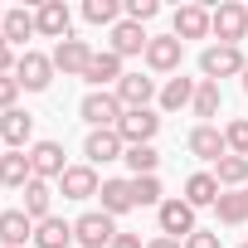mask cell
I'll use <instances>...</instances> for the list:
<instances>
[{
    "label": "cell",
    "mask_w": 248,
    "mask_h": 248,
    "mask_svg": "<svg viewBox=\"0 0 248 248\" xmlns=\"http://www.w3.org/2000/svg\"><path fill=\"white\" fill-rule=\"evenodd\" d=\"M59 190H63V200H93V195L102 190V180H97L93 166H68V170L59 175Z\"/></svg>",
    "instance_id": "11"
},
{
    "label": "cell",
    "mask_w": 248,
    "mask_h": 248,
    "mask_svg": "<svg viewBox=\"0 0 248 248\" xmlns=\"http://www.w3.org/2000/svg\"><path fill=\"white\" fill-rule=\"evenodd\" d=\"M0 25H5V10H0Z\"/></svg>",
    "instance_id": "42"
},
{
    "label": "cell",
    "mask_w": 248,
    "mask_h": 248,
    "mask_svg": "<svg viewBox=\"0 0 248 248\" xmlns=\"http://www.w3.org/2000/svg\"><path fill=\"white\" fill-rule=\"evenodd\" d=\"M185 248H219V233H209V229H195V233L185 238Z\"/></svg>",
    "instance_id": "38"
},
{
    "label": "cell",
    "mask_w": 248,
    "mask_h": 248,
    "mask_svg": "<svg viewBox=\"0 0 248 248\" xmlns=\"http://www.w3.org/2000/svg\"><path fill=\"white\" fill-rule=\"evenodd\" d=\"M161 132V117L151 112V107H137V112H122V122H117V137L127 141V146H151V137Z\"/></svg>",
    "instance_id": "3"
},
{
    "label": "cell",
    "mask_w": 248,
    "mask_h": 248,
    "mask_svg": "<svg viewBox=\"0 0 248 248\" xmlns=\"http://www.w3.org/2000/svg\"><path fill=\"white\" fill-rule=\"evenodd\" d=\"M214 180H219V185H243V180H248V156H224V161L214 166Z\"/></svg>",
    "instance_id": "30"
},
{
    "label": "cell",
    "mask_w": 248,
    "mask_h": 248,
    "mask_svg": "<svg viewBox=\"0 0 248 248\" xmlns=\"http://www.w3.org/2000/svg\"><path fill=\"white\" fill-rule=\"evenodd\" d=\"M30 137H34V117H30V112L10 107L5 117H0V141H5L10 151H25V146H30Z\"/></svg>",
    "instance_id": "13"
},
{
    "label": "cell",
    "mask_w": 248,
    "mask_h": 248,
    "mask_svg": "<svg viewBox=\"0 0 248 248\" xmlns=\"http://www.w3.org/2000/svg\"><path fill=\"white\" fill-rule=\"evenodd\" d=\"M15 83L20 88H30V93H44L49 83H54V59L49 54H20V63H15Z\"/></svg>",
    "instance_id": "6"
},
{
    "label": "cell",
    "mask_w": 248,
    "mask_h": 248,
    "mask_svg": "<svg viewBox=\"0 0 248 248\" xmlns=\"http://www.w3.org/2000/svg\"><path fill=\"white\" fill-rule=\"evenodd\" d=\"M30 166H34V180H59V175L68 170L59 141H34V146H30Z\"/></svg>",
    "instance_id": "10"
},
{
    "label": "cell",
    "mask_w": 248,
    "mask_h": 248,
    "mask_svg": "<svg viewBox=\"0 0 248 248\" xmlns=\"http://www.w3.org/2000/svg\"><path fill=\"white\" fill-rule=\"evenodd\" d=\"M15 97H20V83H15V73H5V78H0V112H10Z\"/></svg>",
    "instance_id": "36"
},
{
    "label": "cell",
    "mask_w": 248,
    "mask_h": 248,
    "mask_svg": "<svg viewBox=\"0 0 248 248\" xmlns=\"http://www.w3.org/2000/svg\"><path fill=\"white\" fill-rule=\"evenodd\" d=\"M78 112H83V122H88L93 132H102V127H117V122H122V112H127V107L117 102V93H88Z\"/></svg>",
    "instance_id": "5"
},
{
    "label": "cell",
    "mask_w": 248,
    "mask_h": 248,
    "mask_svg": "<svg viewBox=\"0 0 248 248\" xmlns=\"http://www.w3.org/2000/svg\"><path fill=\"white\" fill-rule=\"evenodd\" d=\"M0 34H5L10 44H25L30 34H39V25H34L30 10H5V25H0Z\"/></svg>",
    "instance_id": "27"
},
{
    "label": "cell",
    "mask_w": 248,
    "mask_h": 248,
    "mask_svg": "<svg viewBox=\"0 0 248 248\" xmlns=\"http://www.w3.org/2000/svg\"><path fill=\"white\" fill-rule=\"evenodd\" d=\"M185 146H190V156H200V161H214V166L229 156V146H224V132H214L209 122H200V127L190 132V141H185Z\"/></svg>",
    "instance_id": "14"
},
{
    "label": "cell",
    "mask_w": 248,
    "mask_h": 248,
    "mask_svg": "<svg viewBox=\"0 0 248 248\" xmlns=\"http://www.w3.org/2000/svg\"><path fill=\"white\" fill-rule=\"evenodd\" d=\"M34 25H39V34H49V39H68L73 15H68V5H63V0H44V5L34 10Z\"/></svg>",
    "instance_id": "16"
},
{
    "label": "cell",
    "mask_w": 248,
    "mask_h": 248,
    "mask_svg": "<svg viewBox=\"0 0 248 248\" xmlns=\"http://www.w3.org/2000/svg\"><path fill=\"white\" fill-rule=\"evenodd\" d=\"M30 180H34L30 151H5V156H0V185H10V190H25Z\"/></svg>",
    "instance_id": "21"
},
{
    "label": "cell",
    "mask_w": 248,
    "mask_h": 248,
    "mask_svg": "<svg viewBox=\"0 0 248 248\" xmlns=\"http://www.w3.org/2000/svg\"><path fill=\"white\" fill-rule=\"evenodd\" d=\"M151 97H156V78L122 73V83H117V102L127 107V112H137V107H151Z\"/></svg>",
    "instance_id": "12"
},
{
    "label": "cell",
    "mask_w": 248,
    "mask_h": 248,
    "mask_svg": "<svg viewBox=\"0 0 248 248\" xmlns=\"http://www.w3.org/2000/svg\"><path fill=\"white\" fill-rule=\"evenodd\" d=\"M219 224H248V200H243V190H233V195H219Z\"/></svg>",
    "instance_id": "29"
},
{
    "label": "cell",
    "mask_w": 248,
    "mask_h": 248,
    "mask_svg": "<svg viewBox=\"0 0 248 248\" xmlns=\"http://www.w3.org/2000/svg\"><path fill=\"white\" fill-rule=\"evenodd\" d=\"M195 117H214L219 112V83H209V78H200V88H195Z\"/></svg>",
    "instance_id": "31"
},
{
    "label": "cell",
    "mask_w": 248,
    "mask_h": 248,
    "mask_svg": "<svg viewBox=\"0 0 248 248\" xmlns=\"http://www.w3.org/2000/svg\"><path fill=\"white\" fill-rule=\"evenodd\" d=\"M248 63H243V54H238V44H209L204 54H200V73L209 78V83H219V78H233V73H243Z\"/></svg>",
    "instance_id": "1"
},
{
    "label": "cell",
    "mask_w": 248,
    "mask_h": 248,
    "mask_svg": "<svg viewBox=\"0 0 248 248\" xmlns=\"http://www.w3.org/2000/svg\"><path fill=\"white\" fill-rule=\"evenodd\" d=\"M15 63H20V59H15V44L0 34V78H5V73H15Z\"/></svg>",
    "instance_id": "37"
},
{
    "label": "cell",
    "mask_w": 248,
    "mask_h": 248,
    "mask_svg": "<svg viewBox=\"0 0 248 248\" xmlns=\"http://www.w3.org/2000/svg\"><path fill=\"white\" fill-rule=\"evenodd\" d=\"M49 59H54L59 73H78V78H83L88 63H93V49H88V39H73V34H68V39H59V49H54Z\"/></svg>",
    "instance_id": "9"
},
{
    "label": "cell",
    "mask_w": 248,
    "mask_h": 248,
    "mask_svg": "<svg viewBox=\"0 0 248 248\" xmlns=\"http://www.w3.org/2000/svg\"><path fill=\"white\" fill-rule=\"evenodd\" d=\"M20 195H25V204H20V209H25L34 224H39V219H49V209H54V190H49V180H30Z\"/></svg>",
    "instance_id": "25"
},
{
    "label": "cell",
    "mask_w": 248,
    "mask_h": 248,
    "mask_svg": "<svg viewBox=\"0 0 248 248\" xmlns=\"http://www.w3.org/2000/svg\"><path fill=\"white\" fill-rule=\"evenodd\" d=\"M0 156H5V151H0Z\"/></svg>",
    "instance_id": "45"
},
{
    "label": "cell",
    "mask_w": 248,
    "mask_h": 248,
    "mask_svg": "<svg viewBox=\"0 0 248 248\" xmlns=\"http://www.w3.org/2000/svg\"><path fill=\"white\" fill-rule=\"evenodd\" d=\"M83 156H88V166L122 161V156H127V141L117 137V127H102V132H88V141H83Z\"/></svg>",
    "instance_id": "8"
},
{
    "label": "cell",
    "mask_w": 248,
    "mask_h": 248,
    "mask_svg": "<svg viewBox=\"0 0 248 248\" xmlns=\"http://www.w3.org/2000/svg\"><path fill=\"white\" fill-rule=\"evenodd\" d=\"M219 195H224V185H219L209 170H195V175L185 180V204H195V209H204V204H219Z\"/></svg>",
    "instance_id": "22"
},
{
    "label": "cell",
    "mask_w": 248,
    "mask_h": 248,
    "mask_svg": "<svg viewBox=\"0 0 248 248\" xmlns=\"http://www.w3.org/2000/svg\"><path fill=\"white\" fill-rule=\"evenodd\" d=\"M146 44H151V34H146L141 25H132V20H117V25H112V54H117V59L146 54Z\"/></svg>",
    "instance_id": "15"
},
{
    "label": "cell",
    "mask_w": 248,
    "mask_h": 248,
    "mask_svg": "<svg viewBox=\"0 0 248 248\" xmlns=\"http://www.w3.org/2000/svg\"><path fill=\"white\" fill-rule=\"evenodd\" d=\"M30 238H34V219L25 209H5L0 214V248H20Z\"/></svg>",
    "instance_id": "19"
},
{
    "label": "cell",
    "mask_w": 248,
    "mask_h": 248,
    "mask_svg": "<svg viewBox=\"0 0 248 248\" xmlns=\"http://www.w3.org/2000/svg\"><path fill=\"white\" fill-rule=\"evenodd\" d=\"M238 248H248V243H238Z\"/></svg>",
    "instance_id": "44"
},
{
    "label": "cell",
    "mask_w": 248,
    "mask_h": 248,
    "mask_svg": "<svg viewBox=\"0 0 248 248\" xmlns=\"http://www.w3.org/2000/svg\"><path fill=\"white\" fill-rule=\"evenodd\" d=\"M224 146H229V156H248V117L224 127Z\"/></svg>",
    "instance_id": "32"
},
{
    "label": "cell",
    "mask_w": 248,
    "mask_h": 248,
    "mask_svg": "<svg viewBox=\"0 0 248 248\" xmlns=\"http://www.w3.org/2000/svg\"><path fill=\"white\" fill-rule=\"evenodd\" d=\"M156 10H161L156 0H127V20H132V25H146V20H156Z\"/></svg>",
    "instance_id": "35"
},
{
    "label": "cell",
    "mask_w": 248,
    "mask_h": 248,
    "mask_svg": "<svg viewBox=\"0 0 248 248\" xmlns=\"http://www.w3.org/2000/svg\"><path fill=\"white\" fill-rule=\"evenodd\" d=\"M195 88H200L195 78H170V83L161 88V107H166V112H180V107H190V102H195Z\"/></svg>",
    "instance_id": "26"
},
{
    "label": "cell",
    "mask_w": 248,
    "mask_h": 248,
    "mask_svg": "<svg viewBox=\"0 0 248 248\" xmlns=\"http://www.w3.org/2000/svg\"><path fill=\"white\" fill-rule=\"evenodd\" d=\"M132 195H137V204H156L161 209V180L156 175H137L132 180Z\"/></svg>",
    "instance_id": "34"
},
{
    "label": "cell",
    "mask_w": 248,
    "mask_h": 248,
    "mask_svg": "<svg viewBox=\"0 0 248 248\" xmlns=\"http://www.w3.org/2000/svg\"><path fill=\"white\" fill-rule=\"evenodd\" d=\"M243 93H248V68H243Z\"/></svg>",
    "instance_id": "41"
},
{
    "label": "cell",
    "mask_w": 248,
    "mask_h": 248,
    "mask_svg": "<svg viewBox=\"0 0 248 248\" xmlns=\"http://www.w3.org/2000/svg\"><path fill=\"white\" fill-rule=\"evenodd\" d=\"M146 248H185V243H180V238H166V233H161V238H151Z\"/></svg>",
    "instance_id": "40"
},
{
    "label": "cell",
    "mask_w": 248,
    "mask_h": 248,
    "mask_svg": "<svg viewBox=\"0 0 248 248\" xmlns=\"http://www.w3.org/2000/svg\"><path fill=\"white\" fill-rule=\"evenodd\" d=\"M68 243H73V224H63L59 214L34 224V248H68Z\"/></svg>",
    "instance_id": "24"
},
{
    "label": "cell",
    "mask_w": 248,
    "mask_h": 248,
    "mask_svg": "<svg viewBox=\"0 0 248 248\" xmlns=\"http://www.w3.org/2000/svg\"><path fill=\"white\" fill-rule=\"evenodd\" d=\"M170 30H175L180 44H185V39H204V34H209V10H204V5H180L175 20H170Z\"/></svg>",
    "instance_id": "17"
},
{
    "label": "cell",
    "mask_w": 248,
    "mask_h": 248,
    "mask_svg": "<svg viewBox=\"0 0 248 248\" xmlns=\"http://www.w3.org/2000/svg\"><path fill=\"white\" fill-rule=\"evenodd\" d=\"M83 20H88V25H117V0H88V5H83Z\"/></svg>",
    "instance_id": "33"
},
{
    "label": "cell",
    "mask_w": 248,
    "mask_h": 248,
    "mask_svg": "<svg viewBox=\"0 0 248 248\" xmlns=\"http://www.w3.org/2000/svg\"><path fill=\"white\" fill-rule=\"evenodd\" d=\"M83 78L93 83V93H107V83H122V59L112 49H102V54H93V63H88Z\"/></svg>",
    "instance_id": "20"
},
{
    "label": "cell",
    "mask_w": 248,
    "mask_h": 248,
    "mask_svg": "<svg viewBox=\"0 0 248 248\" xmlns=\"http://www.w3.org/2000/svg\"><path fill=\"white\" fill-rule=\"evenodd\" d=\"M132 166V180L137 175H156V166H161V156H156V146H127V156H122Z\"/></svg>",
    "instance_id": "28"
},
{
    "label": "cell",
    "mask_w": 248,
    "mask_h": 248,
    "mask_svg": "<svg viewBox=\"0 0 248 248\" xmlns=\"http://www.w3.org/2000/svg\"><path fill=\"white\" fill-rule=\"evenodd\" d=\"M180 39L175 34H156L151 44H146V68H156V73H170V68H180Z\"/></svg>",
    "instance_id": "18"
},
{
    "label": "cell",
    "mask_w": 248,
    "mask_h": 248,
    "mask_svg": "<svg viewBox=\"0 0 248 248\" xmlns=\"http://www.w3.org/2000/svg\"><path fill=\"white\" fill-rule=\"evenodd\" d=\"M102 214H127V209H137V195H132V180H102Z\"/></svg>",
    "instance_id": "23"
},
{
    "label": "cell",
    "mask_w": 248,
    "mask_h": 248,
    "mask_svg": "<svg viewBox=\"0 0 248 248\" xmlns=\"http://www.w3.org/2000/svg\"><path fill=\"white\" fill-rule=\"evenodd\" d=\"M243 200H248V190H243Z\"/></svg>",
    "instance_id": "43"
},
{
    "label": "cell",
    "mask_w": 248,
    "mask_h": 248,
    "mask_svg": "<svg viewBox=\"0 0 248 248\" xmlns=\"http://www.w3.org/2000/svg\"><path fill=\"white\" fill-rule=\"evenodd\" d=\"M112 248H141V233H117Z\"/></svg>",
    "instance_id": "39"
},
{
    "label": "cell",
    "mask_w": 248,
    "mask_h": 248,
    "mask_svg": "<svg viewBox=\"0 0 248 248\" xmlns=\"http://www.w3.org/2000/svg\"><path fill=\"white\" fill-rule=\"evenodd\" d=\"M209 34H219V44H238V39L248 34V5L224 0V5L209 15Z\"/></svg>",
    "instance_id": "4"
},
{
    "label": "cell",
    "mask_w": 248,
    "mask_h": 248,
    "mask_svg": "<svg viewBox=\"0 0 248 248\" xmlns=\"http://www.w3.org/2000/svg\"><path fill=\"white\" fill-rule=\"evenodd\" d=\"M122 229L112 224V214H102V209H93V214H83V219H73V238L83 243V248H112V238H117Z\"/></svg>",
    "instance_id": "2"
},
{
    "label": "cell",
    "mask_w": 248,
    "mask_h": 248,
    "mask_svg": "<svg viewBox=\"0 0 248 248\" xmlns=\"http://www.w3.org/2000/svg\"><path fill=\"white\" fill-rule=\"evenodd\" d=\"M156 219H161L166 238H190L195 233V204H185V200H161Z\"/></svg>",
    "instance_id": "7"
}]
</instances>
